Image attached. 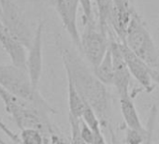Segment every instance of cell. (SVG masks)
<instances>
[{"instance_id": "1", "label": "cell", "mask_w": 159, "mask_h": 144, "mask_svg": "<svg viewBox=\"0 0 159 144\" xmlns=\"http://www.w3.org/2000/svg\"><path fill=\"white\" fill-rule=\"evenodd\" d=\"M59 49L66 79L70 80L79 95L93 109L100 124H106L111 112V97L107 85L97 78L81 56L62 44Z\"/></svg>"}, {"instance_id": "19", "label": "cell", "mask_w": 159, "mask_h": 144, "mask_svg": "<svg viewBox=\"0 0 159 144\" xmlns=\"http://www.w3.org/2000/svg\"><path fill=\"white\" fill-rule=\"evenodd\" d=\"M146 134H147V130H146V133L143 134V133H140L137 130L130 129L127 127L126 136H125L126 143L127 144H140L143 141Z\"/></svg>"}, {"instance_id": "18", "label": "cell", "mask_w": 159, "mask_h": 144, "mask_svg": "<svg viewBox=\"0 0 159 144\" xmlns=\"http://www.w3.org/2000/svg\"><path fill=\"white\" fill-rule=\"evenodd\" d=\"M157 114V109L155 105H152L151 110H150V116L148 119L147 124V134L143 139V141L140 144H152L153 143V132H154V123L156 119Z\"/></svg>"}, {"instance_id": "7", "label": "cell", "mask_w": 159, "mask_h": 144, "mask_svg": "<svg viewBox=\"0 0 159 144\" xmlns=\"http://www.w3.org/2000/svg\"><path fill=\"white\" fill-rule=\"evenodd\" d=\"M43 30L44 23L40 22L33 35L32 41L27 48L25 68L29 75L32 85L38 88L43 67Z\"/></svg>"}, {"instance_id": "20", "label": "cell", "mask_w": 159, "mask_h": 144, "mask_svg": "<svg viewBox=\"0 0 159 144\" xmlns=\"http://www.w3.org/2000/svg\"><path fill=\"white\" fill-rule=\"evenodd\" d=\"M80 5L82 6L84 12V24L94 21L93 17V10H92V1L91 0H79Z\"/></svg>"}, {"instance_id": "5", "label": "cell", "mask_w": 159, "mask_h": 144, "mask_svg": "<svg viewBox=\"0 0 159 144\" xmlns=\"http://www.w3.org/2000/svg\"><path fill=\"white\" fill-rule=\"evenodd\" d=\"M110 42L107 34L97 26L95 20L84 24V29L82 35L80 34V50L92 67H96L103 59Z\"/></svg>"}, {"instance_id": "13", "label": "cell", "mask_w": 159, "mask_h": 144, "mask_svg": "<svg viewBox=\"0 0 159 144\" xmlns=\"http://www.w3.org/2000/svg\"><path fill=\"white\" fill-rule=\"evenodd\" d=\"M94 74L97 78L103 83L105 85H112L113 83V65H112V58H111V48L109 47L107 52L105 53L103 59L100 63L96 66L93 67Z\"/></svg>"}, {"instance_id": "22", "label": "cell", "mask_w": 159, "mask_h": 144, "mask_svg": "<svg viewBox=\"0 0 159 144\" xmlns=\"http://www.w3.org/2000/svg\"><path fill=\"white\" fill-rule=\"evenodd\" d=\"M151 77L152 82H154L156 84L159 85V69L151 68Z\"/></svg>"}, {"instance_id": "9", "label": "cell", "mask_w": 159, "mask_h": 144, "mask_svg": "<svg viewBox=\"0 0 159 144\" xmlns=\"http://www.w3.org/2000/svg\"><path fill=\"white\" fill-rule=\"evenodd\" d=\"M120 48L128 67L131 76H133L137 82L144 88L148 93H151L153 89L152 80L151 77V67L138 55H136L124 42L120 41Z\"/></svg>"}, {"instance_id": "3", "label": "cell", "mask_w": 159, "mask_h": 144, "mask_svg": "<svg viewBox=\"0 0 159 144\" xmlns=\"http://www.w3.org/2000/svg\"><path fill=\"white\" fill-rule=\"evenodd\" d=\"M124 42L151 68H159V53L154 41L140 16L135 11L128 24Z\"/></svg>"}, {"instance_id": "21", "label": "cell", "mask_w": 159, "mask_h": 144, "mask_svg": "<svg viewBox=\"0 0 159 144\" xmlns=\"http://www.w3.org/2000/svg\"><path fill=\"white\" fill-rule=\"evenodd\" d=\"M80 123H81V134L86 144H91L94 137V132L82 119H80Z\"/></svg>"}, {"instance_id": "15", "label": "cell", "mask_w": 159, "mask_h": 144, "mask_svg": "<svg viewBox=\"0 0 159 144\" xmlns=\"http://www.w3.org/2000/svg\"><path fill=\"white\" fill-rule=\"evenodd\" d=\"M90 128L93 132H98L101 131L100 129V122L99 119L98 118L96 112L93 110V109L86 103L85 108L84 110L82 118H81Z\"/></svg>"}, {"instance_id": "16", "label": "cell", "mask_w": 159, "mask_h": 144, "mask_svg": "<svg viewBox=\"0 0 159 144\" xmlns=\"http://www.w3.org/2000/svg\"><path fill=\"white\" fill-rule=\"evenodd\" d=\"M21 140L23 144H43L42 133L34 128L22 129Z\"/></svg>"}, {"instance_id": "8", "label": "cell", "mask_w": 159, "mask_h": 144, "mask_svg": "<svg viewBox=\"0 0 159 144\" xmlns=\"http://www.w3.org/2000/svg\"><path fill=\"white\" fill-rule=\"evenodd\" d=\"M52 4L72 42L80 50V33L77 27L79 0H52Z\"/></svg>"}, {"instance_id": "24", "label": "cell", "mask_w": 159, "mask_h": 144, "mask_svg": "<svg viewBox=\"0 0 159 144\" xmlns=\"http://www.w3.org/2000/svg\"><path fill=\"white\" fill-rule=\"evenodd\" d=\"M157 141H158V144H159V132L157 134Z\"/></svg>"}, {"instance_id": "23", "label": "cell", "mask_w": 159, "mask_h": 144, "mask_svg": "<svg viewBox=\"0 0 159 144\" xmlns=\"http://www.w3.org/2000/svg\"><path fill=\"white\" fill-rule=\"evenodd\" d=\"M51 140H52V144H67L66 142H65L64 140H62L59 137H57L55 135L51 136Z\"/></svg>"}, {"instance_id": "12", "label": "cell", "mask_w": 159, "mask_h": 144, "mask_svg": "<svg viewBox=\"0 0 159 144\" xmlns=\"http://www.w3.org/2000/svg\"><path fill=\"white\" fill-rule=\"evenodd\" d=\"M120 106H121V111H122L123 118H124L127 127L145 134L146 128L142 125V124L139 120V113L136 110L133 99L131 98L129 94L120 97Z\"/></svg>"}, {"instance_id": "6", "label": "cell", "mask_w": 159, "mask_h": 144, "mask_svg": "<svg viewBox=\"0 0 159 144\" xmlns=\"http://www.w3.org/2000/svg\"><path fill=\"white\" fill-rule=\"evenodd\" d=\"M0 10L1 21L25 48L27 49L32 41L33 36H31V32L24 18L21 16L17 6L12 0H0Z\"/></svg>"}, {"instance_id": "4", "label": "cell", "mask_w": 159, "mask_h": 144, "mask_svg": "<svg viewBox=\"0 0 159 144\" xmlns=\"http://www.w3.org/2000/svg\"><path fill=\"white\" fill-rule=\"evenodd\" d=\"M0 86L12 95L39 106L49 107L38 88L32 85L26 69L13 64H0Z\"/></svg>"}, {"instance_id": "11", "label": "cell", "mask_w": 159, "mask_h": 144, "mask_svg": "<svg viewBox=\"0 0 159 144\" xmlns=\"http://www.w3.org/2000/svg\"><path fill=\"white\" fill-rule=\"evenodd\" d=\"M0 45L10 56L11 64L26 69V49L7 28L1 19H0Z\"/></svg>"}, {"instance_id": "14", "label": "cell", "mask_w": 159, "mask_h": 144, "mask_svg": "<svg viewBox=\"0 0 159 144\" xmlns=\"http://www.w3.org/2000/svg\"><path fill=\"white\" fill-rule=\"evenodd\" d=\"M67 100H68V109H69L68 114L76 118H82L86 103L82 98V97L79 95L73 83L68 79H67Z\"/></svg>"}, {"instance_id": "2", "label": "cell", "mask_w": 159, "mask_h": 144, "mask_svg": "<svg viewBox=\"0 0 159 144\" xmlns=\"http://www.w3.org/2000/svg\"><path fill=\"white\" fill-rule=\"evenodd\" d=\"M0 98L3 100L6 111L11 115L19 128H34L41 133L52 131L49 113L52 108L39 106L33 102L20 98L0 86Z\"/></svg>"}, {"instance_id": "17", "label": "cell", "mask_w": 159, "mask_h": 144, "mask_svg": "<svg viewBox=\"0 0 159 144\" xmlns=\"http://www.w3.org/2000/svg\"><path fill=\"white\" fill-rule=\"evenodd\" d=\"M81 118H76L68 114V122L71 129V144H86L81 134Z\"/></svg>"}, {"instance_id": "10", "label": "cell", "mask_w": 159, "mask_h": 144, "mask_svg": "<svg viewBox=\"0 0 159 144\" xmlns=\"http://www.w3.org/2000/svg\"><path fill=\"white\" fill-rule=\"evenodd\" d=\"M110 48L111 52L112 65H113V83L119 97L129 94V85L131 74L124 59L120 42L116 40H111Z\"/></svg>"}]
</instances>
